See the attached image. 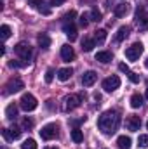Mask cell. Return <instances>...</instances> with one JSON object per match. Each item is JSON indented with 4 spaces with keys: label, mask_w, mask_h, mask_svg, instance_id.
I'll list each match as a JSON object with an SVG mask.
<instances>
[{
    "label": "cell",
    "mask_w": 148,
    "mask_h": 149,
    "mask_svg": "<svg viewBox=\"0 0 148 149\" xmlns=\"http://www.w3.org/2000/svg\"><path fill=\"white\" fill-rule=\"evenodd\" d=\"M118 125H120V116H118L117 111H111V109L110 111H105L99 116V120H98V128H99L105 135L115 134L117 128H118Z\"/></svg>",
    "instance_id": "cell-1"
},
{
    "label": "cell",
    "mask_w": 148,
    "mask_h": 149,
    "mask_svg": "<svg viewBox=\"0 0 148 149\" xmlns=\"http://www.w3.org/2000/svg\"><path fill=\"white\" fill-rule=\"evenodd\" d=\"M59 135V127L56 125V123H47L45 127H42V130H40V137L44 139V141H52V139H56Z\"/></svg>",
    "instance_id": "cell-2"
},
{
    "label": "cell",
    "mask_w": 148,
    "mask_h": 149,
    "mask_svg": "<svg viewBox=\"0 0 148 149\" xmlns=\"http://www.w3.org/2000/svg\"><path fill=\"white\" fill-rule=\"evenodd\" d=\"M19 106L25 109V111H35L38 106L37 99H35V95H32V94H23L21 95V101H19Z\"/></svg>",
    "instance_id": "cell-3"
},
{
    "label": "cell",
    "mask_w": 148,
    "mask_h": 149,
    "mask_svg": "<svg viewBox=\"0 0 148 149\" xmlns=\"http://www.w3.org/2000/svg\"><path fill=\"white\" fill-rule=\"evenodd\" d=\"M143 43H140V42H134L131 47H127L125 49V57L129 59V61H138L140 59V56L143 54Z\"/></svg>",
    "instance_id": "cell-4"
},
{
    "label": "cell",
    "mask_w": 148,
    "mask_h": 149,
    "mask_svg": "<svg viewBox=\"0 0 148 149\" xmlns=\"http://www.w3.org/2000/svg\"><path fill=\"white\" fill-rule=\"evenodd\" d=\"M14 52H16L23 61H30V59H32V54H33V52H32V47H30L26 42H19V43L14 47Z\"/></svg>",
    "instance_id": "cell-5"
},
{
    "label": "cell",
    "mask_w": 148,
    "mask_h": 149,
    "mask_svg": "<svg viewBox=\"0 0 148 149\" xmlns=\"http://www.w3.org/2000/svg\"><path fill=\"white\" fill-rule=\"evenodd\" d=\"M25 88V83H23V80L21 78H11L9 81H7V85H5V94L9 95V94H16V92H19V90H23Z\"/></svg>",
    "instance_id": "cell-6"
},
{
    "label": "cell",
    "mask_w": 148,
    "mask_h": 149,
    "mask_svg": "<svg viewBox=\"0 0 148 149\" xmlns=\"http://www.w3.org/2000/svg\"><path fill=\"white\" fill-rule=\"evenodd\" d=\"M80 102H82V95L80 94H73V95H66L65 97V111H73L77 109L78 106H80Z\"/></svg>",
    "instance_id": "cell-7"
},
{
    "label": "cell",
    "mask_w": 148,
    "mask_h": 149,
    "mask_svg": "<svg viewBox=\"0 0 148 149\" xmlns=\"http://www.w3.org/2000/svg\"><path fill=\"white\" fill-rule=\"evenodd\" d=\"M118 87H120V78H118L117 74H111V76H108V78L103 80V88H105V92H115Z\"/></svg>",
    "instance_id": "cell-8"
},
{
    "label": "cell",
    "mask_w": 148,
    "mask_h": 149,
    "mask_svg": "<svg viewBox=\"0 0 148 149\" xmlns=\"http://www.w3.org/2000/svg\"><path fill=\"white\" fill-rule=\"evenodd\" d=\"M136 23H138L140 30H148V14L145 12L143 7H138V10H136Z\"/></svg>",
    "instance_id": "cell-9"
},
{
    "label": "cell",
    "mask_w": 148,
    "mask_h": 149,
    "mask_svg": "<svg viewBox=\"0 0 148 149\" xmlns=\"http://www.w3.org/2000/svg\"><path fill=\"white\" fill-rule=\"evenodd\" d=\"M125 127H127V130H131V132H138L140 127H141V118L136 116V114L127 116V118H125Z\"/></svg>",
    "instance_id": "cell-10"
},
{
    "label": "cell",
    "mask_w": 148,
    "mask_h": 149,
    "mask_svg": "<svg viewBox=\"0 0 148 149\" xmlns=\"http://www.w3.org/2000/svg\"><path fill=\"white\" fill-rule=\"evenodd\" d=\"M96 80H98V73H96V71H85V73L82 74V85H84V87L94 85Z\"/></svg>",
    "instance_id": "cell-11"
},
{
    "label": "cell",
    "mask_w": 148,
    "mask_h": 149,
    "mask_svg": "<svg viewBox=\"0 0 148 149\" xmlns=\"http://www.w3.org/2000/svg\"><path fill=\"white\" fill-rule=\"evenodd\" d=\"M63 31H65L66 37L70 38V42L77 40V28H75L73 23H65V24H63Z\"/></svg>",
    "instance_id": "cell-12"
},
{
    "label": "cell",
    "mask_w": 148,
    "mask_h": 149,
    "mask_svg": "<svg viewBox=\"0 0 148 149\" xmlns=\"http://www.w3.org/2000/svg\"><path fill=\"white\" fill-rule=\"evenodd\" d=\"M61 57H63V61H66V63L73 61V59H75L73 49H72L70 45H63V47H61Z\"/></svg>",
    "instance_id": "cell-13"
},
{
    "label": "cell",
    "mask_w": 148,
    "mask_h": 149,
    "mask_svg": "<svg viewBox=\"0 0 148 149\" xmlns=\"http://www.w3.org/2000/svg\"><path fill=\"white\" fill-rule=\"evenodd\" d=\"M111 59H113V54L108 52V50H101V52L96 54V61H99V63H103V64L111 63Z\"/></svg>",
    "instance_id": "cell-14"
},
{
    "label": "cell",
    "mask_w": 148,
    "mask_h": 149,
    "mask_svg": "<svg viewBox=\"0 0 148 149\" xmlns=\"http://www.w3.org/2000/svg\"><path fill=\"white\" fill-rule=\"evenodd\" d=\"M72 74H73V70L72 68H61L58 71V80L59 81H68L72 78Z\"/></svg>",
    "instance_id": "cell-15"
},
{
    "label": "cell",
    "mask_w": 148,
    "mask_h": 149,
    "mask_svg": "<svg viewBox=\"0 0 148 149\" xmlns=\"http://www.w3.org/2000/svg\"><path fill=\"white\" fill-rule=\"evenodd\" d=\"M129 33H131V28L129 26H120L118 31H117V35H115V40L117 42H122V40H125V38L129 37Z\"/></svg>",
    "instance_id": "cell-16"
},
{
    "label": "cell",
    "mask_w": 148,
    "mask_h": 149,
    "mask_svg": "<svg viewBox=\"0 0 148 149\" xmlns=\"http://www.w3.org/2000/svg\"><path fill=\"white\" fill-rule=\"evenodd\" d=\"M127 10H129L127 3H118V5H115V7H113V12H115V16H117V17H124V16L127 14Z\"/></svg>",
    "instance_id": "cell-17"
},
{
    "label": "cell",
    "mask_w": 148,
    "mask_h": 149,
    "mask_svg": "<svg viewBox=\"0 0 148 149\" xmlns=\"http://www.w3.org/2000/svg\"><path fill=\"white\" fill-rule=\"evenodd\" d=\"M117 146H118L120 149H131V137L120 135V137L117 139Z\"/></svg>",
    "instance_id": "cell-18"
},
{
    "label": "cell",
    "mask_w": 148,
    "mask_h": 149,
    "mask_svg": "<svg viewBox=\"0 0 148 149\" xmlns=\"http://www.w3.org/2000/svg\"><path fill=\"white\" fill-rule=\"evenodd\" d=\"M5 116H7L9 120H16V116H18V106H16L14 102L5 108Z\"/></svg>",
    "instance_id": "cell-19"
},
{
    "label": "cell",
    "mask_w": 148,
    "mask_h": 149,
    "mask_svg": "<svg viewBox=\"0 0 148 149\" xmlns=\"http://www.w3.org/2000/svg\"><path fill=\"white\" fill-rule=\"evenodd\" d=\"M94 47H96V42H94L92 38H84V40H82V50H84V52H91Z\"/></svg>",
    "instance_id": "cell-20"
},
{
    "label": "cell",
    "mask_w": 148,
    "mask_h": 149,
    "mask_svg": "<svg viewBox=\"0 0 148 149\" xmlns=\"http://www.w3.org/2000/svg\"><path fill=\"white\" fill-rule=\"evenodd\" d=\"M38 45L42 47V49H49L51 47V38L49 35H45V33H42V35H38Z\"/></svg>",
    "instance_id": "cell-21"
},
{
    "label": "cell",
    "mask_w": 148,
    "mask_h": 149,
    "mask_svg": "<svg viewBox=\"0 0 148 149\" xmlns=\"http://www.w3.org/2000/svg\"><path fill=\"white\" fill-rule=\"evenodd\" d=\"M72 141H73L75 144H80V142L84 141V134H82L80 128H73V130H72Z\"/></svg>",
    "instance_id": "cell-22"
},
{
    "label": "cell",
    "mask_w": 148,
    "mask_h": 149,
    "mask_svg": "<svg viewBox=\"0 0 148 149\" xmlns=\"http://www.w3.org/2000/svg\"><path fill=\"white\" fill-rule=\"evenodd\" d=\"M131 106H132L134 109L141 108V106H143V97H141L140 94H134V95L131 97Z\"/></svg>",
    "instance_id": "cell-23"
},
{
    "label": "cell",
    "mask_w": 148,
    "mask_h": 149,
    "mask_svg": "<svg viewBox=\"0 0 148 149\" xmlns=\"http://www.w3.org/2000/svg\"><path fill=\"white\" fill-rule=\"evenodd\" d=\"M106 40V30H96L94 31V42L96 43H103Z\"/></svg>",
    "instance_id": "cell-24"
},
{
    "label": "cell",
    "mask_w": 148,
    "mask_h": 149,
    "mask_svg": "<svg viewBox=\"0 0 148 149\" xmlns=\"http://www.w3.org/2000/svg\"><path fill=\"white\" fill-rule=\"evenodd\" d=\"M11 33H12V30H11L9 24H2L0 26V37H2V40H7L11 37Z\"/></svg>",
    "instance_id": "cell-25"
},
{
    "label": "cell",
    "mask_w": 148,
    "mask_h": 149,
    "mask_svg": "<svg viewBox=\"0 0 148 149\" xmlns=\"http://www.w3.org/2000/svg\"><path fill=\"white\" fill-rule=\"evenodd\" d=\"M9 137H11V141L19 139V137H21V128H18V127H11V128H9Z\"/></svg>",
    "instance_id": "cell-26"
},
{
    "label": "cell",
    "mask_w": 148,
    "mask_h": 149,
    "mask_svg": "<svg viewBox=\"0 0 148 149\" xmlns=\"http://www.w3.org/2000/svg\"><path fill=\"white\" fill-rule=\"evenodd\" d=\"M21 149H37V142L33 139H26L23 144H21Z\"/></svg>",
    "instance_id": "cell-27"
},
{
    "label": "cell",
    "mask_w": 148,
    "mask_h": 149,
    "mask_svg": "<svg viewBox=\"0 0 148 149\" xmlns=\"http://www.w3.org/2000/svg\"><path fill=\"white\" fill-rule=\"evenodd\" d=\"M101 17H103L101 10H98V9L94 7V9L91 10V21H96V23H98V21H101Z\"/></svg>",
    "instance_id": "cell-28"
},
{
    "label": "cell",
    "mask_w": 148,
    "mask_h": 149,
    "mask_svg": "<svg viewBox=\"0 0 148 149\" xmlns=\"http://www.w3.org/2000/svg\"><path fill=\"white\" fill-rule=\"evenodd\" d=\"M21 127H23L25 130H32V128H33V120H32V118H23Z\"/></svg>",
    "instance_id": "cell-29"
},
{
    "label": "cell",
    "mask_w": 148,
    "mask_h": 149,
    "mask_svg": "<svg viewBox=\"0 0 148 149\" xmlns=\"http://www.w3.org/2000/svg\"><path fill=\"white\" fill-rule=\"evenodd\" d=\"M78 23H80V26L82 28H87L89 26V14H80V19H78Z\"/></svg>",
    "instance_id": "cell-30"
},
{
    "label": "cell",
    "mask_w": 148,
    "mask_h": 149,
    "mask_svg": "<svg viewBox=\"0 0 148 149\" xmlns=\"http://www.w3.org/2000/svg\"><path fill=\"white\" fill-rule=\"evenodd\" d=\"M138 144H140V148H148V135H140Z\"/></svg>",
    "instance_id": "cell-31"
},
{
    "label": "cell",
    "mask_w": 148,
    "mask_h": 149,
    "mask_svg": "<svg viewBox=\"0 0 148 149\" xmlns=\"http://www.w3.org/2000/svg\"><path fill=\"white\" fill-rule=\"evenodd\" d=\"M52 80H54V70H47V71H45V81L51 83Z\"/></svg>",
    "instance_id": "cell-32"
},
{
    "label": "cell",
    "mask_w": 148,
    "mask_h": 149,
    "mask_svg": "<svg viewBox=\"0 0 148 149\" xmlns=\"http://www.w3.org/2000/svg\"><path fill=\"white\" fill-rule=\"evenodd\" d=\"M26 64H28V61H23V63L12 61V63H9V66H11V68H23V66H26Z\"/></svg>",
    "instance_id": "cell-33"
},
{
    "label": "cell",
    "mask_w": 148,
    "mask_h": 149,
    "mask_svg": "<svg viewBox=\"0 0 148 149\" xmlns=\"http://www.w3.org/2000/svg\"><path fill=\"white\" fill-rule=\"evenodd\" d=\"M75 16H77V12H75V10H70V12H68V14L65 16V23H72Z\"/></svg>",
    "instance_id": "cell-34"
},
{
    "label": "cell",
    "mask_w": 148,
    "mask_h": 149,
    "mask_svg": "<svg viewBox=\"0 0 148 149\" xmlns=\"http://www.w3.org/2000/svg\"><path fill=\"white\" fill-rule=\"evenodd\" d=\"M127 76H129V80H131L132 83H140V76H138L136 73H132V71H129V73H127Z\"/></svg>",
    "instance_id": "cell-35"
},
{
    "label": "cell",
    "mask_w": 148,
    "mask_h": 149,
    "mask_svg": "<svg viewBox=\"0 0 148 149\" xmlns=\"http://www.w3.org/2000/svg\"><path fill=\"white\" fill-rule=\"evenodd\" d=\"M118 70H120L122 73H129V68H127V64H124V63L118 64Z\"/></svg>",
    "instance_id": "cell-36"
},
{
    "label": "cell",
    "mask_w": 148,
    "mask_h": 149,
    "mask_svg": "<svg viewBox=\"0 0 148 149\" xmlns=\"http://www.w3.org/2000/svg\"><path fill=\"white\" fill-rule=\"evenodd\" d=\"M65 2H66V0H51V5H52V7H58V5H63Z\"/></svg>",
    "instance_id": "cell-37"
},
{
    "label": "cell",
    "mask_w": 148,
    "mask_h": 149,
    "mask_svg": "<svg viewBox=\"0 0 148 149\" xmlns=\"http://www.w3.org/2000/svg\"><path fill=\"white\" fill-rule=\"evenodd\" d=\"M2 135H4L5 141H11V137H9V128H4V130H2Z\"/></svg>",
    "instance_id": "cell-38"
},
{
    "label": "cell",
    "mask_w": 148,
    "mask_h": 149,
    "mask_svg": "<svg viewBox=\"0 0 148 149\" xmlns=\"http://www.w3.org/2000/svg\"><path fill=\"white\" fill-rule=\"evenodd\" d=\"M40 3H44V0H30V5H33V7H38Z\"/></svg>",
    "instance_id": "cell-39"
},
{
    "label": "cell",
    "mask_w": 148,
    "mask_h": 149,
    "mask_svg": "<svg viewBox=\"0 0 148 149\" xmlns=\"http://www.w3.org/2000/svg\"><path fill=\"white\" fill-rule=\"evenodd\" d=\"M45 149H58V148H52V146H49V148H45Z\"/></svg>",
    "instance_id": "cell-40"
},
{
    "label": "cell",
    "mask_w": 148,
    "mask_h": 149,
    "mask_svg": "<svg viewBox=\"0 0 148 149\" xmlns=\"http://www.w3.org/2000/svg\"><path fill=\"white\" fill-rule=\"evenodd\" d=\"M145 64H147V68H148V59H147V63H145Z\"/></svg>",
    "instance_id": "cell-41"
},
{
    "label": "cell",
    "mask_w": 148,
    "mask_h": 149,
    "mask_svg": "<svg viewBox=\"0 0 148 149\" xmlns=\"http://www.w3.org/2000/svg\"><path fill=\"white\" fill-rule=\"evenodd\" d=\"M147 99H148V88H147Z\"/></svg>",
    "instance_id": "cell-42"
},
{
    "label": "cell",
    "mask_w": 148,
    "mask_h": 149,
    "mask_svg": "<svg viewBox=\"0 0 148 149\" xmlns=\"http://www.w3.org/2000/svg\"><path fill=\"white\" fill-rule=\"evenodd\" d=\"M147 128H148V123H147Z\"/></svg>",
    "instance_id": "cell-43"
}]
</instances>
